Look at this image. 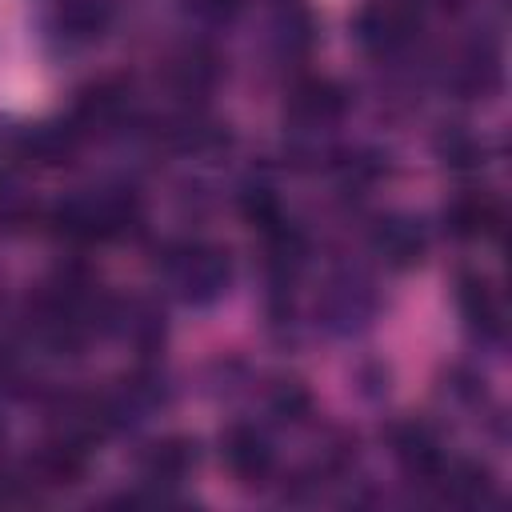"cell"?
<instances>
[{"label": "cell", "instance_id": "obj_1", "mask_svg": "<svg viewBox=\"0 0 512 512\" xmlns=\"http://www.w3.org/2000/svg\"><path fill=\"white\" fill-rule=\"evenodd\" d=\"M144 220L140 200L128 188H100V192H72L52 212L48 224L60 240L72 244H96V240H120L136 232Z\"/></svg>", "mask_w": 512, "mask_h": 512}, {"label": "cell", "instance_id": "obj_2", "mask_svg": "<svg viewBox=\"0 0 512 512\" xmlns=\"http://www.w3.org/2000/svg\"><path fill=\"white\" fill-rule=\"evenodd\" d=\"M160 276L168 292L188 308H212L232 288V256L212 240L172 244L160 260Z\"/></svg>", "mask_w": 512, "mask_h": 512}, {"label": "cell", "instance_id": "obj_3", "mask_svg": "<svg viewBox=\"0 0 512 512\" xmlns=\"http://www.w3.org/2000/svg\"><path fill=\"white\" fill-rule=\"evenodd\" d=\"M380 316V292L364 272H332L316 296V324L328 336H360Z\"/></svg>", "mask_w": 512, "mask_h": 512}, {"label": "cell", "instance_id": "obj_4", "mask_svg": "<svg viewBox=\"0 0 512 512\" xmlns=\"http://www.w3.org/2000/svg\"><path fill=\"white\" fill-rule=\"evenodd\" d=\"M420 36V4L416 0H360L352 16V40L368 56H400Z\"/></svg>", "mask_w": 512, "mask_h": 512}, {"label": "cell", "instance_id": "obj_5", "mask_svg": "<svg viewBox=\"0 0 512 512\" xmlns=\"http://www.w3.org/2000/svg\"><path fill=\"white\" fill-rule=\"evenodd\" d=\"M348 104H352V100H348V88H344L340 80H332V76H308V80L292 84L284 112H288L292 132H296L300 140L320 144V136H328V132L344 120Z\"/></svg>", "mask_w": 512, "mask_h": 512}, {"label": "cell", "instance_id": "obj_6", "mask_svg": "<svg viewBox=\"0 0 512 512\" xmlns=\"http://www.w3.org/2000/svg\"><path fill=\"white\" fill-rule=\"evenodd\" d=\"M100 328L108 336H116L120 344H128L136 356H156L168 340V320L164 308L148 296H120V300H104V316Z\"/></svg>", "mask_w": 512, "mask_h": 512}, {"label": "cell", "instance_id": "obj_7", "mask_svg": "<svg viewBox=\"0 0 512 512\" xmlns=\"http://www.w3.org/2000/svg\"><path fill=\"white\" fill-rule=\"evenodd\" d=\"M220 460L224 468L232 472L236 484L244 488H260L272 480L276 472V448H272V436L252 424V420H232L224 432H220Z\"/></svg>", "mask_w": 512, "mask_h": 512}, {"label": "cell", "instance_id": "obj_8", "mask_svg": "<svg viewBox=\"0 0 512 512\" xmlns=\"http://www.w3.org/2000/svg\"><path fill=\"white\" fill-rule=\"evenodd\" d=\"M368 248H372V256L380 264H388L396 272H408L428 256V228H424L420 216L384 212L368 228Z\"/></svg>", "mask_w": 512, "mask_h": 512}, {"label": "cell", "instance_id": "obj_9", "mask_svg": "<svg viewBox=\"0 0 512 512\" xmlns=\"http://www.w3.org/2000/svg\"><path fill=\"white\" fill-rule=\"evenodd\" d=\"M456 308H460V320H464L472 344H480V348L504 344V304L488 276L460 272L456 276Z\"/></svg>", "mask_w": 512, "mask_h": 512}, {"label": "cell", "instance_id": "obj_10", "mask_svg": "<svg viewBox=\"0 0 512 512\" xmlns=\"http://www.w3.org/2000/svg\"><path fill=\"white\" fill-rule=\"evenodd\" d=\"M128 112H132V84L124 76H104V80H92L88 88H80L68 120L76 124L80 136H96V132L124 128Z\"/></svg>", "mask_w": 512, "mask_h": 512}, {"label": "cell", "instance_id": "obj_11", "mask_svg": "<svg viewBox=\"0 0 512 512\" xmlns=\"http://www.w3.org/2000/svg\"><path fill=\"white\" fill-rule=\"evenodd\" d=\"M388 448H392L400 472L416 484H436V476L444 472V460H448L436 428L424 420H396L388 428Z\"/></svg>", "mask_w": 512, "mask_h": 512}, {"label": "cell", "instance_id": "obj_12", "mask_svg": "<svg viewBox=\"0 0 512 512\" xmlns=\"http://www.w3.org/2000/svg\"><path fill=\"white\" fill-rule=\"evenodd\" d=\"M440 220H444V232H448L452 240H464V244H472V240H492V236H500V228H504V204H500L492 192L472 188V192L452 196V200L444 204Z\"/></svg>", "mask_w": 512, "mask_h": 512}, {"label": "cell", "instance_id": "obj_13", "mask_svg": "<svg viewBox=\"0 0 512 512\" xmlns=\"http://www.w3.org/2000/svg\"><path fill=\"white\" fill-rule=\"evenodd\" d=\"M80 132L72 120H44L16 132V160H28L36 168H64L80 152Z\"/></svg>", "mask_w": 512, "mask_h": 512}, {"label": "cell", "instance_id": "obj_14", "mask_svg": "<svg viewBox=\"0 0 512 512\" xmlns=\"http://www.w3.org/2000/svg\"><path fill=\"white\" fill-rule=\"evenodd\" d=\"M164 76H168V88L192 108V100H204L216 88V80H220V56L208 44L192 40V44H184V48H176L168 56Z\"/></svg>", "mask_w": 512, "mask_h": 512}, {"label": "cell", "instance_id": "obj_15", "mask_svg": "<svg viewBox=\"0 0 512 512\" xmlns=\"http://www.w3.org/2000/svg\"><path fill=\"white\" fill-rule=\"evenodd\" d=\"M88 468V444L64 436V432H52L28 460V480L32 484H44V488H68L84 476Z\"/></svg>", "mask_w": 512, "mask_h": 512}, {"label": "cell", "instance_id": "obj_16", "mask_svg": "<svg viewBox=\"0 0 512 512\" xmlns=\"http://www.w3.org/2000/svg\"><path fill=\"white\" fill-rule=\"evenodd\" d=\"M200 452L192 436H160L140 452V472L148 484H180L192 476Z\"/></svg>", "mask_w": 512, "mask_h": 512}, {"label": "cell", "instance_id": "obj_17", "mask_svg": "<svg viewBox=\"0 0 512 512\" xmlns=\"http://www.w3.org/2000/svg\"><path fill=\"white\" fill-rule=\"evenodd\" d=\"M108 24V4L104 0H60L52 12V36L64 48H84L92 44Z\"/></svg>", "mask_w": 512, "mask_h": 512}, {"label": "cell", "instance_id": "obj_18", "mask_svg": "<svg viewBox=\"0 0 512 512\" xmlns=\"http://www.w3.org/2000/svg\"><path fill=\"white\" fill-rule=\"evenodd\" d=\"M316 44V20L300 0H280L272 12V48L280 60H300Z\"/></svg>", "mask_w": 512, "mask_h": 512}, {"label": "cell", "instance_id": "obj_19", "mask_svg": "<svg viewBox=\"0 0 512 512\" xmlns=\"http://www.w3.org/2000/svg\"><path fill=\"white\" fill-rule=\"evenodd\" d=\"M452 84L464 96H488L500 88V56L492 44H468L452 68Z\"/></svg>", "mask_w": 512, "mask_h": 512}, {"label": "cell", "instance_id": "obj_20", "mask_svg": "<svg viewBox=\"0 0 512 512\" xmlns=\"http://www.w3.org/2000/svg\"><path fill=\"white\" fill-rule=\"evenodd\" d=\"M264 408L276 424H300L304 416H312V392L304 388V380L280 376L264 388Z\"/></svg>", "mask_w": 512, "mask_h": 512}, {"label": "cell", "instance_id": "obj_21", "mask_svg": "<svg viewBox=\"0 0 512 512\" xmlns=\"http://www.w3.org/2000/svg\"><path fill=\"white\" fill-rule=\"evenodd\" d=\"M436 156L452 172H480L484 168V140L468 128H444L436 136Z\"/></svg>", "mask_w": 512, "mask_h": 512}, {"label": "cell", "instance_id": "obj_22", "mask_svg": "<svg viewBox=\"0 0 512 512\" xmlns=\"http://www.w3.org/2000/svg\"><path fill=\"white\" fill-rule=\"evenodd\" d=\"M180 8H184V16H188L196 28H204V32H224V28H232V24L240 20L244 0H180Z\"/></svg>", "mask_w": 512, "mask_h": 512}, {"label": "cell", "instance_id": "obj_23", "mask_svg": "<svg viewBox=\"0 0 512 512\" xmlns=\"http://www.w3.org/2000/svg\"><path fill=\"white\" fill-rule=\"evenodd\" d=\"M36 216V204H32V196L20 188V184H12V180H4L0 176V228H24L28 220Z\"/></svg>", "mask_w": 512, "mask_h": 512}, {"label": "cell", "instance_id": "obj_24", "mask_svg": "<svg viewBox=\"0 0 512 512\" xmlns=\"http://www.w3.org/2000/svg\"><path fill=\"white\" fill-rule=\"evenodd\" d=\"M32 496V480L0 468V504H16V500H28Z\"/></svg>", "mask_w": 512, "mask_h": 512}, {"label": "cell", "instance_id": "obj_25", "mask_svg": "<svg viewBox=\"0 0 512 512\" xmlns=\"http://www.w3.org/2000/svg\"><path fill=\"white\" fill-rule=\"evenodd\" d=\"M420 8H436V12H460L468 8V0H416Z\"/></svg>", "mask_w": 512, "mask_h": 512}]
</instances>
